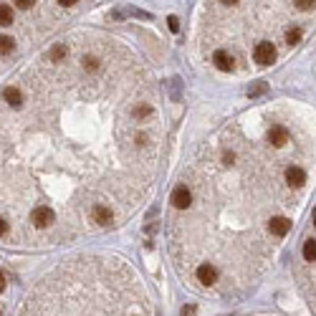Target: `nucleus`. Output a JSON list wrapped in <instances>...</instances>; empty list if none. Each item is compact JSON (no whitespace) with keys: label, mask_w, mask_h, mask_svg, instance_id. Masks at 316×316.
I'll return each mask as SVG.
<instances>
[{"label":"nucleus","mask_w":316,"mask_h":316,"mask_svg":"<svg viewBox=\"0 0 316 316\" xmlns=\"http://www.w3.org/2000/svg\"><path fill=\"white\" fill-rule=\"evenodd\" d=\"M31 223H33V228H38V230L48 228V225L53 223V210H51L48 205H36V207L31 210Z\"/></svg>","instance_id":"nucleus-1"},{"label":"nucleus","mask_w":316,"mask_h":316,"mask_svg":"<svg viewBox=\"0 0 316 316\" xmlns=\"http://www.w3.org/2000/svg\"><path fill=\"white\" fill-rule=\"evenodd\" d=\"M253 58H256L261 66H268V63H273V58H276V48H273V43H268V40H261V43H256V48H253Z\"/></svg>","instance_id":"nucleus-2"},{"label":"nucleus","mask_w":316,"mask_h":316,"mask_svg":"<svg viewBox=\"0 0 316 316\" xmlns=\"http://www.w3.org/2000/svg\"><path fill=\"white\" fill-rule=\"evenodd\" d=\"M177 210H187L190 207V202H193V193H190V187H185V185H180V187H175V193H172V200H170Z\"/></svg>","instance_id":"nucleus-3"},{"label":"nucleus","mask_w":316,"mask_h":316,"mask_svg":"<svg viewBox=\"0 0 316 316\" xmlns=\"http://www.w3.org/2000/svg\"><path fill=\"white\" fill-rule=\"evenodd\" d=\"M195 276H198V281H200L202 286H213V283L218 281V271L210 266V263H200L198 271H195Z\"/></svg>","instance_id":"nucleus-4"},{"label":"nucleus","mask_w":316,"mask_h":316,"mask_svg":"<svg viewBox=\"0 0 316 316\" xmlns=\"http://www.w3.org/2000/svg\"><path fill=\"white\" fill-rule=\"evenodd\" d=\"M288 139H291V134H288L286 126H281V124H276V126H271V129H268V142L273 147H283Z\"/></svg>","instance_id":"nucleus-5"},{"label":"nucleus","mask_w":316,"mask_h":316,"mask_svg":"<svg viewBox=\"0 0 316 316\" xmlns=\"http://www.w3.org/2000/svg\"><path fill=\"white\" fill-rule=\"evenodd\" d=\"M268 230H271V236H276V238H283L288 230H291V220L288 218H271L268 220Z\"/></svg>","instance_id":"nucleus-6"},{"label":"nucleus","mask_w":316,"mask_h":316,"mask_svg":"<svg viewBox=\"0 0 316 316\" xmlns=\"http://www.w3.org/2000/svg\"><path fill=\"white\" fill-rule=\"evenodd\" d=\"M91 218H94V223H96V225H109V223L114 220L112 210H109L107 205H101V202H96V205L91 207Z\"/></svg>","instance_id":"nucleus-7"},{"label":"nucleus","mask_w":316,"mask_h":316,"mask_svg":"<svg viewBox=\"0 0 316 316\" xmlns=\"http://www.w3.org/2000/svg\"><path fill=\"white\" fill-rule=\"evenodd\" d=\"M286 182L293 185V187H304L306 185V172L301 170V167L291 164V167H286Z\"/></svg>","instance_id":"nucleus-8"},{"label":"nucleus","mask_w":316,"mask_h":316,"mask_svg":"<svg viewBox=\"0 0 316 316\" xmlns=\"http://www.w3.org/2000/svg\"><path fill=\"white\" fill-rule=\"evenodd\" d=\"M213 63H215V69L218 71H233V56H230L228 51H215L213 53Z\"/></svg>","instance_id":"nucleus-9"},{"label":"nucleus","mask_w":316,"mask_h":316,"mask_svg":"<svg viewBox=\"0 0 316 316\" xmlns=\"http://www.w3.org/2000/svg\"><path fill=\"white\" fill-rule=\"evenodd\" d=\"M3 99L8 101V107H13V109H20L23 107V94H20L15 86H8V89H3Z\"/></svg>","instance_id":"nucleus-10"},{"label":"nucleus","mask_w":316,"mask_h":316,"mask_svg":"<svg viewBox=\"0 0 316 316\" xmlns=\"http://www.w3.org/2000/svg\"><path fill=\"white\" fill-rule=\"evenodd\" d=\"M66 56H69V48L63 46V43H56V46L48 51V61H63Z\"/></svg>","instance_id":"nucleus-11"},{"label":"nucleus","mask_w":316,"mask_h":316,"mask_svg":"<svg viewBox=\"0 0 316 316\" xmlns=\"http://www.w3.org/2000/svg\"><path fill=\"white\" fill-rule=\"evenodd\" d=\"M150 114H152V107H150V104H137V107L132 109V117H134V119H147Z\"/></svg>","instance_id":"nucleus-12"},{"label":"nucleus","mask_w":316,"mask_h":316,"mask_svg":"<svg viewBox=\"0 0 316 316\" xmlns=\"http://www.w3.org/2000/svg\"><path fill=\"white\" fill-rule=\"evenodd\" d=\"M314 258H316V245H314V238H309L304 243V261L306 263H314Z\"/></svg>","instance_id":"nucleus-13"},{"label":"nucleus","mask_w":316,"mask_h":316,"mask_svg":"<svg viewBox=\"0 0 316 316\" xmlns=\"http://www.w3.org/2000/svg\"><path fill=\"white\" fill-rule=\"evenodd\" d=\"M10 23H13V8L0 5V26H10Z\"/></svg>","instance_id":"nucleus-14"},{"label":"nucleus","mask_w":316,"mask_h":316,"mask_svg":"<svg viewBox=\"0 0 316 316\" xmlns=\"http://www.w3.org/2000/svg\"><path fill=\"white\" fill-rule=\"evenodd\" d=\"M15 48V43H13V38H8V36H0V56H5V53H10Z\"/></svg>","instance_id":"nucleus-15"},{"label":"nucleus","mask_w":316,"mask_h":316,"mask_svg":"<svg viewBox=\"0 0 316 316\" xmlns=\"http://www.w3.org/2000/svg\"><path fill=\"white\" fill-rule=\"evenodd\" d=\"M299 40H301V31H299V28H288V31H286V43H288V46H296Z\"/></svg>","instance_id":"nucleus-16"},{"label":"nucleus","mask_w":316,"mask_h":316,"mask_svg":"<svg viewBox=\"0 0 316 316\" xmlns=\"http://www.w3.org/2000/svg\"><path fill=\"white\" fill-rule=\"evenodd\" d=\"M96 69H99V58H94V56L83 58V71H96Z\"/></svg>","instance_id":"nucleus-17"},{"label":"nucleus","mask_w":316,"mask_h":316,"mask_svg":"<svg viewBox=\"0 0 316 316\" xmlns=\"http://www.w3.org/2000/svg\"><path fill=\"white\" fill-rule=\"evenodd\" d=\"M167 26H170L172 33H177V31H180V20H177L175 15H170V18H167Z\"/></svg>","instance_id":"nucleus-18"},{"label":"nucleus","mask_w":316,"mask_h":316,"mask_svg":"<svg viewBox=\"0 0 316 316\" xmlns=\"http://www.w3.org/2000/svg\"><path fill=\"white\" fill-rule=\"evenodd\" d=\"M296 8L299 10H311L314 8V0H296Z\"/></svg>","instance_id":"nucleus-19"},{"label":"nucleus","mask_w":316,"mask_h":316,"mask_svg":"<svg viewBox=\"0 0 316 316\" xmlns=\"http://www.w3.org/2000/svg\"><path fill=\"white\" fill-rule=\"evenodd\" d=\"M263 91H266V83L261 81V83H256V86H253L248 94H250V96H258V94H263Z\"/></svg>","instance_id":"nucleus-20"},{"label":"nucleus","mask_w":316,"mask_h":316,"mask_svg":"<svg viewBox=\"0 0 316 316\" xmlns=\"http://www.w3.org/2000/svg\"><path fill=\"white\" fill-rule=\"evenodd\" d=\"M33 3H36V0H15V5H18L20 10H28V8H33Z\"/></svg>","instance_id":"nucleus-21"},{"label":"nucleus","mask_w":316,"mask_h":316,"mask_svg":"<svg viewBox=\"0 0 316 316\" xmlns=\"http://www.w3.org/2000/svg\"><path fill=\"white\" fill-rule=\"evenodd\" d=\"M147 142H150V137H147V134H137V147H147Z\"/></svg>","instance_id":"nucleus-22"},{"label":"nucleus","mask_w":316,"mask_h":316,"mask_svg":"<svg viewBox=\"0 0 316 316\" xmlns=\"http://www.w3.org/2000/svg\"><path fill=\"white\" fill-rule=\"evenodd\" d=\"M8 233V220H3V218H0V238H3Z\"/></svg>","instance_id":"nucleus-23"},{"label":"nucleus","mask_w":316,"mask_h":316,"mask_svg":"<svg viewBox=\"0 0 316 316\" xmlns=\"http://www.w3.org/2000/svg\"><path fill=\"white\" fill-rule=\"evenodd\" d=\"M182 316H195V306H185L182 309Z\"/></svg>","instance_id":"nucleus-24"},{"label":"nucleus","mask_w":316,"mask_h":316,"mask_svg":"<svg viewBox=\"0 0 316 316\" xmlns=\"http://www.w3.org/2000/svg\"><path fill=\"white\" fill-rule=\"evenodd\" d=\"M76 0H58V5H63V8H69V5H74Z\"/></svg>","instance_id":"nucleus-25"},{"label":"nucleus","mask_w":316,"mask_h":316,"mask_svg":"<svg viewBox=\"0 0 316 316\" xmlns=\"http://www.w3.org/2000/svg\"><path fill=\"white\" fill-rule=\"evenodd\" d=\"M5 283H8V281H5V276H3V273H0V293L5 291Z\"/></svg>","instance_id":"nucleus-26"},{"label":"nucleus","mask_w":316,"mask_h":316,"mask_svg":"<svg viewBox=\"0 0 316 316\" xmlns=\"http://www.w3.org/2000/svg\"><path fill=\"white\" fill-rule=\"evenodd\" d=\"M223 3H225V5H236V3H238V0H223Z\"/></svg>","instance_id":"nucleus-27"}]
</instances>
